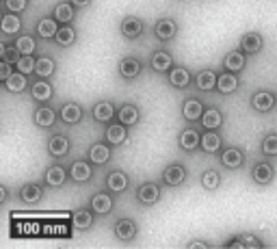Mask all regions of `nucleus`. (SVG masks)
Wrapping results in <instances>:
<instances>
[{
	"mask_svg": "<svg viewBox=\"0 0 277 249\" xmlns=\"http://www.w3.org/2000/svg\"><path fill=\"white\" fill-rule=\"evenodd\" d=\"M115 234L119 241H130V238H134V234H137V225L130 219H122L115 223Z\"/></svg>",
	"mask_w": 277,
	"mask_h": 249,
	"instance_id": "f257e3e1",
	"label": "nucleus"
},
{
	"mask_svg": "<svg viewBox=\"0 0 277 249\" xmlns=\"http://www.w3.org/2000/svg\"><path fill=\"white\" fill-rule=\"evenodd\" d=\"M184 176H186V171H184L180 165H171L162 173V180L169 184V187H176V184H180L184 180Z\"/></svg>",
	"mask_w": 277,
	"mask_h": 249,
	"instance_id": "f03ea898",
	"label": "nucleus"
},
{
	"mask_svg": "<svg viewBox=\"0 0 277 249\" xmlns=\"http://www.w3.org/2000/svg\"><path fill=\"white\" fill-rule=\"evenodd\" d=\"M160 197V188L156 187V184H143V187L139 188V199L143 204H156Z\"/></svg>",
	"mask_w": 277,
	"mask_h": 249,
	"instance_id": "7ed1b4c3",
	"label": "nucleus"
},
{
	"mask_svg": "<svg viewBox=\"0 0 277 249\" xmlns=\"http://www.w3.org/2000/svg\"><path fill=\"white\" fill-rule=\"evenodd\" d=\"M106 187L111 188V191H115V193H122L123 188L128 187V176L123 171H113L111 176H108V180H106Z\"/></svg>",
	"mask_w": 277,
	"mask_h": 249,
	"instance_id": "20e7f679",
	"label": "nucleus"
},
{
	"mask_svg": "<svg viewBox=\"0 0 277 249\" xmlns=\"http://www.w3.org/2000/svg\"><path fill=\"white\" fill-rule=\"evenodd\" d=\"M176 31H178V26L173 20H160L158 24H156V35H158V39H162V41L171 39V37L176 35Z\"/></svg>",
	"mask_w": 277,
	"mask_h": 249,
	"instance_id": "39448f33",
	"label": "nucleus"
},
{
	"mask_svg": "<svg viewBox=\"0 0 277 249\" xmlns=\"http://www.w3.org/2000/svg\"><path fill=\"white\" fill-rule=\"evenodd\" d=\"M20 197H22V202H26V204L39 202L41 199V187L39 184H26V187H22Z\"/></svg>",
	"mask_w": 277,
	"mask_h": 249,
	"instance_id": "423d86ee",
	"label": "nucleus"
},
{
	"mask_svg": "<svg viewBox=\"0 0 277 249\" xmlns=\"http://www.w3.org/2000/svg\"><path fill=\"white\" fill-rule=\"evenodd\" d=\"M119 72H122L123 78H134V76L141 74V63L137 59H123L119 63Z\"/></svg>",
	"mask_w": 277,
	"mask_h": 249,
	"instance_id": "0eeeda50",
	"label": "nucleus"
},
{
	"mask_svg": "<svg viewBox=\"0 0 277 249\" xmlns=\"http://www.w3.org/2000/svg\"><path fill=\"white\" fill-rule=\"evenodd\" d=\"M221 162H223L225 167H230V169H236V167H241V165H243V154H241V150H236V148L225 150L223 156H221Z\"/></svg>",
	"mask_w": 277,
	"mask_h": 249,
	"instance_id": "6e6552de",
	"label": "nucleus"
},
{
	"mask_svg": "<svg viewBox=\"0 0 277 249\" xmlns=\"http://www.w3.org/2000/svg\"><path fill=\"white\" fill-rule=\"evenodd\" d=\"M251 176L258 184H267V182H271V178H273V167L267 165V162H260V165L253 167Z\"/></svg>",
	"mask_w": 277,
	"mask_h": 249,
	"instance_id": "1a4fd4ad",
	"label": "nucleus"
},
{
	"mask_svg": "<svg viewBox=\"0 0 277 249\" xmlns=\"http://www.w3.org/2000/svg\"><path fill=\"white\" fill-rule=\"evenodd\" d=\"M180 145L182 150H195L197 145H202V137L195 130H184L180 134Z\"/></svg>",
	"mask_w": 277,
	"mask_h": 249,
	"instance_id": "9d476101",
	"label": "nucleus"
},
{
	"mask_svg": "<svg viewBox=\"0 0 277 249\" xmlns=\"http://www.w3.org/2000/svg\"><path fill=\"white\" fill-rule=\"evenodd\" d=\"M91 208H93L95 213H100V215H106V213H111L113 202H111V197H108L106 193H97L93 197V202H91Z\"/></svg>",
	"mask_w": 277,
	"mask_h": 249,
	"instance_id": "9b49d317",
	"label": "nucleus"
},
{
	"mask_svg": "<svg viewBox=\"0 0 277 249\" xmlns=\"http://www.w3.org/2000/svg\"><path fill=\"white\" fill-rule=\"evenodd\" d=\"M182 113H184V117L193 122V119L202 117L204 106H202V102H199V100H186V102H184V106H182Z\"/></svg>",
	"mask_w": 277,
	"mask_h": 249,
	"instance_id": "f8f14e48",
	"label": "nucleus"
},
{
	"mask_svg": "<svg viewBox=\"0 0 277 249\" xmlns=\"http://www.w3.org/2000/svg\"><path fill=\"white\" fill-rule=\"evenodd\" d=\"M141 31H143V24H141V20H137V18H126L122 22V32L126 37H139Z\"/></svg>",
	"mask_w": 277,
	"mask_h": 249,
	"instance_id": "ddd939ff",
	"label": "nucleus"
},
{
	"mask_svg": "<svg viewBox=\"0 0 277 249\" xmlns=\"http://www.w3.org/2000/svg\"><path fill=\"white\" fill-rule=\"evenodd\" d=\"M106 139L111 141L113 145L123 143V141H126V128H123V124H122V122H119V124H113V126L106 130Z\"/></svg>",
	"mask_w": 277,
	"mask_h": 249,
	"instance_id": "4468645a",
	"label": "nucleus"
},
{
	"mask_svg": "<svg viewBox=\"0 0 277 249\" xmlns=\"http://www.w3.org/2000/svg\"><path fill=\"white\" fill-rule=\"evenodd\" d=\"M262 37L258 35V32H249V35L243 37V41H241V46H243V50L245 52H258L260 48H262Z\"/></svg>",
	"mask_w": 277,
	"mask_h": 249,
	"instance_id": "2eb2a0df",
	"label": "nucleus"
},
{
	"mask_svg": "<svg viewBox=\"0 0 277 249\" xmlns=\"http://www.w3.org/2000/svg\"><path fill=\"white\" fill-rule=\"evenodd\" d=\"M48 150H50V154H54V156H63V154H67V150H69V141L65 137H52L50 143H48Z\"/></svg>",
	"mask_w": 277,
	"mask_h": 249,
	"instance_id": "dca6fc26",
	"label": "nucleus"
},
{
	"mask_svg": "<svg viewBox=\"0 0 277 249\" xmlns=\"http://www.w3.org/2000/svg\"><path fill=\"white\" fill-rule=\"evenodd\" d=\"M46 182L50 184V187H61V184L65 182V169L59 165L50 167V169L46 171Z\"/></svg>",
	"mask_w": 277,
	"mask_h": 249,
	"instance_id": "f3484780",
	"label": "nucleus"
},
{
	"mask_svg": "<svg viewBox=\"0 0 277 249\" xmlns=\"http://www.w3.org/2000/svg\"><path fill=\"white\" fill-rule=\"evenodd\" d=\"M273 95L271 93H256L253 95V108L256 111H260V113H267V111H271L273 108Z\"/></svg>",
	"mask_w": 277,
	"mask_h": 249,
	"instance_id": "a211bd4d",
	"label": "nucleus"
},
{
	"mask_svg": "<svg viewBox=\"0 0 277 249\" xmlns=\"http://www.w3.org/2000/svg\"><path fill=\"white\" fill-rule=\"evenodd\" d=\"M93 115H95V119H100V122H108V119L115 115V108H113L111 102H97L93 108Z\"/></svg>",
	"mask_w": 277,
	"mask_h": 249,
	"instance_id": "6ab92c4d",
	"label": "nucleus"
},
{
	"mask_svg": "<svg viewBox=\"0 0 277 249\" xmlns=\"http://www.w3.org/2000/svg\"><path fill=\"white\" fill-rule=\"evenodd\" d=\"M152 67L156 69V72H167V69L171 67V57L167 52H156L154 57H152Z\"/></svg>",
	"mask_w": 277,
	"mask_h": 249,
	"instance_id": "aec40b11",
	"label": "nucleus"
},
{
	"mask_svg": "<svg viewBox=\"0 0 277 249\" xmlns=\"http://www.w3.org/2000/svg\"><path fill=\"white\" fill-rule=\"evenodd\" d=\"M32 97L35 100H39V102H48L52 97V87L48 85V83H35L32 85Z\"/></svg>",
	"mask_w": 277,
	"mask_h": 249,
	"instance_id": "412c9836",
	"label": "nucleus"
},
{
	"mask_svg": "<svg viewBox=\"0 0 277 249\" xmlns=\"http://www.w3.org/2000/svg\"><path fill=\"white\" fill-rule=\"evenodd\" d=\"M72 178H74L76 182H87L91 178V167L87 165V162H74Z\"/></svg>",
	"mask_w": 277,
	"mask_h": 249,
	"instance_id": "4be33fe9",
	"label": "nucleus"
},
{
	"mask_svg": "<svg viewBox=\"0 0 277 249\" xmlns=\"http://www.w3.org/2000/svg\"><path fill=\"white\" fill-rule=\"evenodd\" d=\"M221 113L219 111H215V108H210V111H206L204 115H202V122H204V126L206 130H215V128H219L221 126Z\"/></svg>",
	"mask_w": 277,
	"mask_h": 249,
	"instance_id": "5701e85b",
	"label": "nucleus"
},
{
	"mask_svg": "<svg viewBox=\"0 0 277 249\" xmlns=\"http://www.w3.org/2000/svg\"><path fill=\"white\" fill-rule=\"evenodd\" d=\"M37 32H39L41 37H57V32H59L57 20H52V18L41 20V22H39V26H37Z\"/></svg>",
	"mask_w": 277,
	"mask_h": 249,
	"instance_id": "b1692460",
	"label": "nucleus"
},
{
	"mask_svg": "<svg viewBox=\"0 0 277 249\" xmlns=\"http://www.w3.org/2000/svg\"><path fill=\"white\" fill-rule=\"evenodd\" d=\"M35 122L39 124L41 128L52 126V124H54V111H52V108H48V106H41L39 111L35 113Z\"/></svg>",
	"mask_w": 277,
	"mask_h": 249,
	"instance_id": "393cba45",
	"label": "nucleus"
},
{
	"mask_svg": "<svg viewBox=\"0 0 277 249\" xmlns=\"http://www.w3.org/2000/svg\"><path fill=\"white\" fill-rule=\"evenodd\" d=\"M54 39H57L59 46H72L74 39H76V32H74L72 26H61Z\"/></svg>",
	"mask_w": 277,
	"mask_h": 249,
	"instance_id": "a878e982",
	"label": "nucleus"
},
{
	"mask_svg": "<svg viewBox=\"0 0 277 249\" xmlns=\"http://www.w3.org/2000/svg\"><path fill=\"white\" fill-rule=\"evenodd\" d=\"M216 85H219V91H223V93H232V91L238 87V80H236L234 74H223V76H219Z\"/></svg>",
	"mask_w": 277,
	"mask_h": 249,
	"instance_id": "bb28decb",
	"label": "nucleus"
},
{
	"mask_svg": "<svg viewBox=\"0 0 277 249\" xmlns=\"http://www.w3.org/2000/svg\"><path fill=\"white\" fill-rule=\"evenodd\" d=\"M108 156H111V152H108L106 145H93L89 152V158L95 162V165H104L108 160Z\"/></svg>",
	"mask_w": 277,
	"mask_h": 249,
	"instance_id": "cd10ccee",
	"label": "nucleus"
},
{
	"mask_svg": "<svg viewBox=\"0 0 277 249\" xmlns=\"http://www.w3.org/2000/svg\"><path fill=\"white\" fill-rule=\"evenodd\" d=\"M72 221H74V227L76 230H87V227L91 225V213L89 210H76L74 217H72Z\"/></svg>",
	"mask_w": 277,
	"mask_h": 249,
	"instance_id": "c85d7f7f",
	"label": "nucleus"
},
{
	"mask_svg": "<svg viewBox=\"0 0 277 249\" xmlns=\"http://www.w3.org/2000/svg\"><path fill=\"white\" fill-rule=\"evenodd\" d=\"M225 67L230 69V72H238V69L245 67V57H243L241 52H230L225 57Z\"/></svg>",
	"mask_w": 277,
	"mask_h": 249,
	"instance_id": "c756f323",
	"label": "nucleus"
},
{
	"mask_svg": "<svg viewBox=\"0 0 277 249\" xmlns=\"http://www.w3.org/2000/svg\"><path fill=\"white\" fill-rule=\"evenodd\" d=\"M7 83V89L9 91H13V93H20V91H24L26 89V74H13L9 80H4Z\"/></svg>",
	"mask_w": 277,
	"mask_h": 249,
	"instance_id": "7c9ffc66",
	"label": "nucleus"
},
{
	"mask_svg": "<svg viewBox=\"0 0 277 249\" xmlns=\"http://www.w3.org/2000/svg\"><path fill=\"white\" fill-rule=\"evenodd\" d=\"M61 117H63L67 124H76V122H80L83 113H80V106H76V104H65L63 111H61Z\"/></svg>",
	"mask_w": 277,
	"mask_h": 249,
	"instance_id": "2f4dec72",
	"label": "nucleus"
},
{
	"mask_svg": "<svg viewBox=\"0 0 277 249\" xmlns=\"http://www.w3.org/2000/svg\"><path fill=\"white\" fill-rule=\"evenodd\" d=\"M22 26V22L18 20V15L15 13H9L2 18V32H7V35H13V32H18Z\"/></svg>",
	"mask_w": 277,
	"mask_h": 249,
	"instance_id": "473e14b6",
	"label": "nucleus"
},
{
	"mask_svg": "<svg viewBox=\"0 0 277 249\" xmlns=\"http://www.w3.org/2000/svg\"><path fill=\"white\" fill-rule=\"evenodd\" d=\"M202 148L206 152H216L221 148V137L219 134H215V132H206L202 137Z\"/></svg>",
	"mask_w": 277,
	"mask_h": 249,
	"instance_id": "72a5a7b5",
	"label": "nucleus"
},
{
	"mask_svg": "<svg viewBox=\"0 0 277 249\" xmlns=\"http://www.w3.org/2000/svg\"><path fill=\"white\" fill-rule=\"evenodd\" d=\"M54 72V61L52 59H37V67H35V74H39L41 78H48V76H52Z\"/></svg>",
	"mask_w": 277,
	"mask_h": 249,
	"instance_id": "f704fd0d",
	"label": "nucleus"
},
{
	"mask_svg": "<svg viewBox=\"0 0 277 249\" xmlns=\"http://www.w3.org/2000/svg\"><path fill=\"white\" fill-rule=\"evenodd\" d=\"M169 80H171V85H176V87H186L188 80H191V76H188L186 69L176 67V69H173V72L169 74Z\"/></svg>",
	"mask_w": 277,
	"mask_h": 249,
	"instance_id": "c9c22d12",
	"label": "nucleus"
},
{
	"mask_svg": "<svg viewBox=\"0 0 277 249\" xmlns=\"http://www.w3.org/2000/svg\"><path fill=\"white\" fill-rule=\"evenodd\" d=\"M216 80H219V78H216L213 72H202L197 76V87L202 91H208V89H213V87L216 85Z\"/></svg>",
	"mask_w": 277,
	"mask_h": 249,
	"instance_id": "e433bc0d",
	"label": "nucleus"
},
{
	"mask_svg": "<svg viewBox=\"0 0 277 249\" xmlns=\"http://www.w3.org/2000/svg\"><path fill=\"white\" fill-rule=\"evenodd\" d=\"M139 119V111L134 106H130V104H126V106H122V111H119V122L122 124H134Z\"/></svg>",
	"mask_w": 277,
	"mask_h": 249,
	"instance_id": "4c0bfd02",
	"label": "nucleus"
},
{
	"mask_svg": "<svg viewBox=\"0 0 277 249\" xmlns=\"http://www.w3.org/2000/svg\"><path fill=\"white\" fill-rule=\"evenodd\" d=\"M72 18H74V9H72V4L63 2V4H59V7L54 9V20H59V22H69Z\"/></svg>",
	"mask_w": 277,
	"mask_h": 249,
	"instance_id": "58836bf2",
	"label": "nucleus"
},
{
	"mask_svg": "<svg viewBox=\"0 0 277 249\" xmlns=\"http://www.w3.org/2000/svg\"><path fill=\"white\" fill-rule=\"evenodd\" d=\"M35 67H37V61L31 57V54H24V57H20V61H18V72L31 74V72H35Z\"/></svg>",
	"mask_w": 277,
	"mask_h": 249,
	"instance_id": "ea45409f",
	"label": "nucleus"
},
{
	"mask_svg": "<svg viewBox=\"0 0 277 249\" xmlns=\"http://www.w3.org/2000/svg\"><path fill=\"white\" fill-rule=\"evenodd\" d=\"M15 48H18L20 54H32L35 52V39H32V37H20Z\"/></svg>",
	"mask_w": 277,
	"mask_h": 249,
	"instance_id": "a19ab883",
	"label": "nucleus"
},
{
	"mask_svg": "<svg viewBox=\"0 0 277 249\" xmlns=\"http://www.w3.org/2000/svg\"><path fill=\"white\" fill-rule=\"evenodd\" d=\"M202 184H204V188H216L219 187V173L216 171H206L204 176H202Z\"/></svg>",
	"mask_w": 277,
	"mask_h": 249,
	"instance_id": "79ce46f5",
	"label": "nucleus"
},
{
	"mask_svg": "<svg viewBox=\"0 0 277 249\" xmlns=\"http://www.w3.org/2000/svg\"><path fill=\"white\" fill-rule=\"evenodd\" d=\"M264 154H277V134H269L262 143Z\"/></svg>",
	"mask_w": 277,
	"mask_h": 249,
	"instance_id": "37998d69",
	"label": "nucleus"
},
{
	"mask_svg": "<svg viewBox=\"0 0 277 249\" xmlns=\"http://www.w3.org/2000/svg\"><path fill=\"white\" fill-rule=\"evenodd\" d=\"M2 61H7V63H11V65H18V48H7L4 50V54H2Z\"/></svg>",
	"mask_w": 277,
	"mask_h": 249,
	"instance_id": "c03bdc74",
	"label": "nucleus"
},
{
	"mask_svg": "<svg viewBox=\"0 0 277 249\" xmlns=\"http://www.w3.org/2000/svg\"><path fill=\"white\" fill-rule=\"evenodd\" d=\"M26 7V0H7V9L9 13H20Z\"/></svg>",
	"mask_w": 277,
	"mask_h": 249,
	"instance_id": "a18cd8bd",
	"label": "nucleus"
},
{
	"mask_svg": "<svg viewBox=\"0 0 277 249\" xmlns=\"http://www.w3.org/2000/svg\"><path fill=\"white\" fill-rule=\"evenodd\" d=\"M241 238H243V245H245L247 249H258V247H262V243H260L256 236H241Z\"/></svg>",
	"mask_w": 277,
	"mask_h": 249,
	"instance_id": "49530a36",
	"label": "nucleus"
},
{
	"mask_svg": "<svg viewBox=\"0 0 277 249\" xmlns=\"http://www.w3.org/2000/svg\"><path fill=\"white\" fill-rule=\"evenodd\" d=\"M11 63H7V61H2V65H0V78L2 80H9L11 78Z\"/></svg>",
	"mask_w": 277,
	"mask_h": 249,
	"instance_id": "de8ad7c7",
	"label": "nucleus"
},
{
	"mask_svg": "<svg viewBox=\"0 0 277 249\" xmlns=\"http://www.w3.org/2000/svg\"><path fill=\"white\" fill-rule=\"evenodd\" d=\"M227 247H230V249H241V247H245V245H243V238H234V241H232Z\"/></svg>",
	"mask_w": 277,
	"mask_h": 249,
	"instance_id": "09e8293b",
	"label": "nucleus"
},
{
	"mask_svg": "<svg viewBox=\"0 0 277 249\" xmlns=\"http://www.w3.org/2000/svg\"><path fill=\"white\" fill-rule=\"evenodd\" d=\"M188 247H191V249H206L208 245H206V243H202V241H193Z\"/></svg>",
	"mask_w": 277,
	"mask_h": 249,
	"instance_id": "8fccbe9b",
	"label": "nucleus"
},
{
	"mask_svg": "<svg viewBox=\"0 0 277 249\" xmlns=\"http://www.w3.org/2000/svg\"><path fill=\"white\" fill-rule=\"evenodd\" d=\"M72 2L76 4V7H87V4H89L91 0H72Z\"/></svg>",
	"mask_w": 277,
	"mask_h": 249,
	"instance_id": "3c124183",
	"label": "nucleus"
},
{
	"mask_svg": "<svg viewBox=\"0 0 277 249\" xmlns=\"http://www.w3.org/2000/svg\"><path fill=\"white\" fill-rule=\"evenodd\" d=\"M4 199H7V188L0 187V202H4Z\"/></svg>",
	"mask_w": 277,
	"mask_h": 249,
	"instance_id": "603ef678",
	"label": "nucleus"
}]
</instances>
